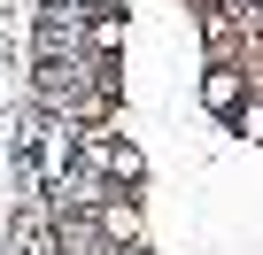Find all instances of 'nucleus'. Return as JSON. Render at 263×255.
<instances>
[{"instance_id": "f257e3e1", "label": "nucleus", "mask_w": 263, "mask_h": 255, "mask_svg": "<svg viewBox=\"0 0 263 255\" xmlns=\"http://www.w3.org/2000/svg\"><path fill=\"white\" fill-rule=\"evenodd\" d=\"M201 101H209V108H240V70H209Z\"/></svg>"}, {"instance_id": "f03ea898", "label": "nucleus", "mask_w": 263, "mask_h": 255, "mask_svg": "<svg viewBox=\"0 0 263 255\" xmlns=\"http://www.w3.org/2000/svg\"><path fill=\"white\" fill-rule=\"evenodd\" d=\"M101 224H108V240H140V217L132 209H101Z\"/></svg>"}]
</instances>
